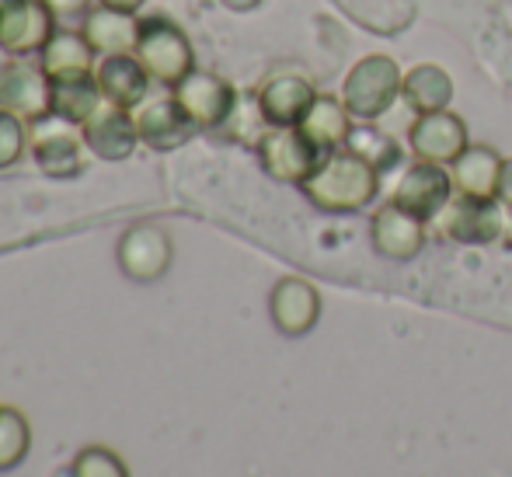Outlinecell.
I'll return each mask as SVG.
<instances>
[{"mask_svg":"<svg viewBox=\"0 0 512 477\" xmlns=\"http://www.w3.org/2000/svg\"><path fill=\"white\" fill-rule=\"evenodd\" d=\"M418 112H439V108L450 105L453 98V81L443 67L436 63H422L405 77V91H401Z\"/></svg>","mask_w":512,"mask_h":477,"instance_id":"obj_24","label":"cell"},{"mask_svg":"<svg viewBox=\"0 0 512 477\" xmlns=\"http://www.w3.org/2000/svg\"><path fill=\"white\" fill-rule=\"evenodd\" d=\"M95 77H98V88H102V98L108 101V105L129 108V112L147 101L150 81H154L136 53L102 56L98 67H95Z\"/></svg>","mask_w":512,"mask_h":477,"instance_id":"obj_10","label":"cell"},{"mask_svg":"<svg viewBox=\"0 0 512 477\" xmlns=\"http://www.w3.org/2000/svg\"><path fill=\"white\" fill-rule=\"evenodd\" d=\"M56 32V14L46 0H0V49L7 56L42 53Z\"/></svg>","mask_w":512,"mask_h":477,"instance_id":"obj_4","label":"cell"},{"mask_svg":"<svg viewBox=\"0 0 512 477\" xmlns=\"http://www.w3.org/2000/svg\"><path fill=\"white\" fill-rule=\"evenodd\" d=\"M262 168L279 182H307L321 164V150L304 136L300 126H276L258 140Z\"/></svg>","mask_w":512,"mask_h":477,"instance_id":"obj_5","label":"cell"},{"mask_svg":"<svg viewBox=\"0 0 512 477\" xmlns=\"http://www.w3.org/2000/svg\"><path fill=\"white\" fill-rule=\"evenodd\" d=\"M314 88L307 77L283 74L272 77L258 91V112L272 122V126H300V119L307 115V108L314 105Z\"/></svg>","mask_w":512,"mask_h":477,"instance_id":"obj_14","label":"cell"},{"mask_svg":"<svg viewBox=\"0 0 512 477\" xmlns=\"http://www.w3.org/2000/svg\"><path fill=\"white\" fill-rule=\"evenodd\" d=\"M269 307H272V321H276L279 331H286V335H304V331L314 328L321 300H317V289L304 283V279H283V283L272 289Z\"/></svg>","mask_w":512,"mask_h":477,"instance_id":"obj_17","label":"cell"},{"mask_svg":"<svg viewBox=\"0 0 512 477\" xmlns=\"http://www.w3.org/2000/svg\"><path fill=\"white\" fill-rule=\"evenodd\" d=\"M223 7H230V11H255L262 0H220Z\"/></svg>","mask_w":512,"mask_h":477,"instance_id":"obj_31","label":"cell"},{"mask_svg":"<svg viewBox=\"0 0 512 477\" xmlns=\"http://www.w3.org/2000/svg\"><path fill=\"white\" fill-rule=\"evenodd\" d=\"M136 126H140V140L150 150H178L196 136V122L185 115V108L178 105L175 95L171 98H154L136 112Z\"/></svg>","mask_w":512,"mask_h":477,"instance_id":"obj_11","label":"cell"},{"mask_svg":"<svg viewBox=\"0 0 512 477\" xmlns=\"http://www.w3.org/2000/svg\"><path fill=\"white\" fill-rule=\"evenodd\" d=\"M53 84H49L46 70L28 67L21 60L0 63V108L21 115L25 122H42L53 115Z\"/></svg>","mask_w":512,"mask_h":477,"instance_id":"obj_6","label":"cell"},{"mask_svg":"<svg viewBox=\"0 0 512 477\" xmlns=\"http://www.w3.org/2000/svg\"><path fill=\"white\" fill-rule=\"evenodd\" d=\"M373 244H377V251H384L387 258H415L425 244L422 216L408 213L405 206L391 202V206L380 209L377 220H373Z\"/></svg>","mask_w":512,"mask_h":477,"instance_id":"obj_15","label":"cell"},{"mask_svg":"<svg viewBox=\"0 0 512 477\" xmlns=\"http://www.w3.org/2000/svg\"><path fill=\"white\" fill-rule=\"evenodd\" d=\"M115 258L122 276H129L133 283H154L171 265V237L154 223H136L119 237Z\"/></svg>","mask_w":512,"mask_h":477,"instance_id":"obj_7","label":"cell"},{"mask_svg":"<svg viewBox=\"0 0 512 477\" xmlns=\"http://www.w3.org/2000/svg\"><path fill=\"white\" fill-rule=\"evenodd\" d=\"M499 178H502V161L485 147L464 150V154L453 161V185H457L467 199L488 202L499 192Z\"/></svg>","mask_w":512,"mask_h":477,"instance_id":"obj_21","label":"cell"},{"mask_svg":"<svg viewBox=\"0 0 512 477\" xmlns=\"http://www.w3.org/2000/svg\"><path fill=\"white\" fill-rule=\"evenodd\" d=\"M81 136H84V147H88L95 157H102V161H126V157H133V150L143 143L140 126H136V115L129 112V108L108 105V101L91 115L88 122H84Z\"/></svg>","mask_w":512,"mask_h":477,"instance_id":"obj_9","label":"cell"},{"mask_svg":"<svg viewBox=\"0 0 512 477\" xmlns=\"http://www.w3.org/2000/svg\"><path fill=\"white\" fill-rule=\"evenodd\" d=\"M300 129H304V136L317 150H335L352 136L345 105H338L335 98H314V105L300 119Z\"/></svg>","mask_w":512,"mask_h":477,"instance_id":"obj_22","label":"cell"},{"mask_svg":"<svg viewBox=\"0 0 512 477\" xmlns=\"http://www.w3.org/2000/svg\"><path fill=\"white\" fill-rule=\"evenodd\" d=\"M39 67L46 70V77H67V74H91L98 67V53L88 42L84 32L74 28H60L53 32V39L46 42V49L39 53Z\"/></svg>","mask_w":512,"mask_h":477,"instance_id":"obj_18","label":"cell"},{"mask_svg":"<svg viewBox=\"0 0 512 477\" xmlns=\"http://www.w3.org/2000/svg\"><path fill=\"white\" fill-rule=\"evenodd\" d=\"M32 157L49 178H77L84 171V136L70 133L67 122L63 126H39L32 136Z\"/></svg>","mask_w":512,"mask_h":477,"instance_id":"obj_13","label":"cell"},{"mask_svg":"<svg viewBox=\"0 0 512 477\" xmlns=\"http://www.w3.org/2000/svg\"><path fill=\"white\" fill-rule=\"evenodd\" d=\"M32 136H28V122L21 115L0 108V171L11 168V164L21 161V154L28 150Z\"/></svg>","mask_w":512,"mask_h":477,"instance_id":"obj_26","label":"cell"},{"mask_svg":"<svg viewBox=\"0 0 512 477\" xmlns=\"http://www.w3.org/2000/svg\"><path fill=\"white\" fill-rule=\"evenodd\" d=\"M98 4H105V7H115V11H129V14H136L140 11L147 0H98Z\"/></svg>","mask_w":512,"mask_h":477,"instance_id":"obj_29","label":"cell"},{"mask_svg":"<svg viewBox=\"0 0 512 477\" xmlns=\"http://www.w3.org/2000/svg\"><path fill=\"white\" fill-rule=\"evenodd\" d=\"M70 477H129V471L119 460V453L105 450V446H88L74 457Z\"/></svg>","mask_w":512,"mask_h":477,"instance_id":"obj_27","label":"cell"},{"mask_svg":"<svg viewBox=\"0 0 512 477\" xmlns=\"http://www.w3.org/2000/svg\"><path fill=\"white\" fill-rule=\"evenodd\" d=\"M136 56L147 67V74L164 88H175L196 70V53L182 28L164 14H147L140 18V35H136Z\"/></svg>","mask_w":512,"mask_h":477,"instance_id":"obj_2","label":"cell"},{"mask_svg":"<svg viewBox=\"0 0 512 477\" xmlns=\"http://www.w3.org/2000/svg\"><path fill=\"white\" fill-rule=\"evenodd\" d=\"M411 147L422 161L443 164L457 161L467 150V129L457 115H450L446 108L439 112H422V119L411 126Z\"/></svg>","mask_w":512,"mask_h":477,"instance_id":"obj_12","label":"cell"},{"mask_svg":"<svg viewBox=\"0 0 512 477\" xmlns=\"http://www.w3.org/2000/svg\"><path fill=\"white\" fill-rule=\"evenodd\" d=\"M450 199V178L436 168L432 161H422L401 178L398 192H394V202L405 206L408 213L415 216H432L436 209L446 206Z\"/></svg>","mask_w":512,"mask_h":477,"instance_id":"obj_20","label":"cell"},{"mask_svg":"<svg viewBox=\"0 0 512 477\" xmlns=\"http://www.w3.org/2000/svg\"><path fill=\"white\" fill-rule=\"evenodd\" d=\"M443 230L457 241H492L499 234V213H495L488 202L481 199H467L460 206L446 209V223Z\"/></svg>","mask_w":512,"mask_h":477,"instance_id":"obj_23","label":"cell"},{"mask_svg":"<svg viewBox=\"0 0 512 477\" xmlns=\"http://www.w3.org/2000/svg\"><path fill=\"white\" fill-rule=\"evenodd\" d=\"M46 7L56 18H74V14L88 11V0H46Z\"/></svg>","mask_w":512,"mask_h":477,"instance_id":"obj_28","label":"cell"},{"mask_svg":"<svg viewBox=\"0 0 512 477\" xmlns=\"http://www.w3.org/2000/svg\"><path fill=\"white\" fill-rule=\"evenodd\" d=\"M28 446H32V429L28 418L11 404H0V471H11L25 460Z\"/></svg>","mask_w":512,"mask_h":477,"instance_id":"obj_25","label":"cell"},{"mask_svg":"<svg viewBox=\"0 0 512 477\" xmlns=\"http://www.w3.org/2000/svg\"><path fill=\"white\" fill-rule=\"evenodd\" d=\"M499 192H502V199H506V202H512V161H506V164H502Z\"/></svg>","mask_w":512,"mask_h":477,"instance_id":"obj_30","label":"cell"},{"mask_svg":"<svg viewBox=\"0 0 512 477\" xmlns=\"http://www.w3.org/2000/svg\"><path fill=\"white\" fill-rule=\"evenodd\" d=\"M84 35L95 46V53H133L136 35H140V18L129 11H115V7L98 4L95 11H88L84 18Z\"/></svg>","mask_w":512,"mask_h":477,"instance_id":"obj_19","label":"cell"},{"mask_svg":"<svg viewBox=\"0 0 512 477\" xmlns=\"http://www.w3.org/2000/svg\"><path fill=\"white\" fill-rule=\"evenodd\" d=\"M304 189L314 206L328 209V213H349V209H363L377 195V171L356 150L349 154L331 150L328 157H321Z\"/></svg>","mask_w":512,"mask_h":477,"instance_id":"obj_1","label":"cell"},{"mask_svg":"<svg viewBox=\"0 0 512 477\" xmlns=\"http://www.w3.org/2000/svg\"><path fill=\"white\" fill-rule=\"evenodd\" d=\"M171 91H175V101L185 108V115H189L199 129L223 126V122L230 119V112L237 108L234 88L216 74H199V70H192V74L185 77L182 84H175Z\"/></svg>","mask_w":512,"mask_h":477,"instance_id":"obj_8","label":"cell"},{"mask_svg":"<svg viewBox=\"0 0 512 477\" xmlns=\"http://www.w3.org/2000/svg\"><path fill=\"white\" fill-rule=\"evenodd\" d=\"M53 115L67 126H84L98 108L105 105L102 88H98L95 70L91 74H67V77H53Z\"/></svg>","mask_w":512,"mask_h":477,"instance_id":"obj_16","label":"cell"},{"mask_svg":"<svg viewBox=\"0 0 512 477\" xmlns=\"http://www.w3.org/2000/svg\"><path fill=\"white\" fill-rule=\"evenodd\" d=\"M401 91H405V77H401L398 63L391 56H366L352 67L349 81H345V108L363 119H377L394 105Z\"/></svg>","mask_w":512,"mask_h":477,"instance_id":"obj_3","label":"cell"}]
</instances>
